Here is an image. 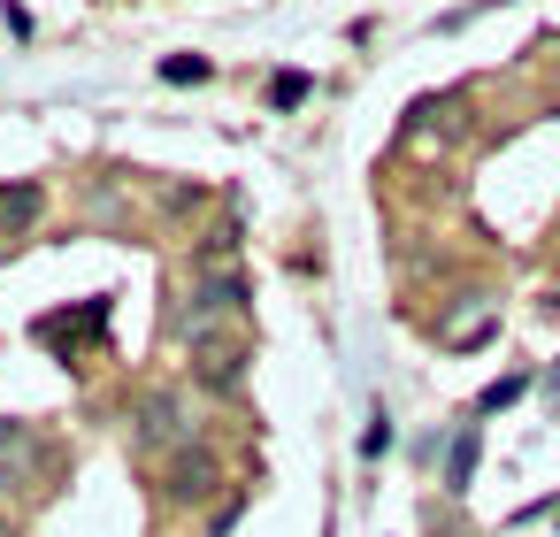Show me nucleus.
<instances>
[{
	"label": "nucleus",
	"mask_w": 560,
	"mask_h": 537,
	"mask_svg": "<svg viewBox=\"0 0 560 537\" xmlns=\"http://www.w3.org/2000/svg\"><path fill=\"white\" fill-rule=\"evenodd\" d=\"M522 392H529V376H499V384H483V399H476V407H483V415H499V407H514Z\"/></svg>",
	"instance_id": "1a4fd4ad"
},
{
	"label": "nucleus",
	"mask_w": 560,
	"mask_h": 537,
	"mask_svg": "<svg viewBox=\"0 0 560 537\" xmlns=\"http://www.w3.org/2000/svg\"><path fill=\"white\" fill-rule=\"evenodd\" d=\"M55 445L39 437V422H0V476L9 483H47Z\"/></svg>",
	"instance_id": "7ed1b4c3"
},
{
	"label": "nucleus",
	"mask_w": 560,
	"mask_h": 537,
	"mask_svg": "<svg viewBox=\"0 0 560 537\" xmlns=\"http://www.w3.org/2000/svg\"><path fill=\"white\" fill-rule=\"evenodd\" d=\"M476 453H483V430H476V422H460V430H453V453H445V491H468Z\"/></svg>",
	"instance_id": "423d86ee"
},
{
	"label": "nucleus",
	"mask_w": 560,
	"mask_h": 537,
	"mask_svg": "<svg viewBox=\"0 0 560 537\" xmlns=\"http://www.w3.org/2000/svg\"><path fill=\"white\" fill-rule=\"evenodd\" d=\"M552 55H560V39H552Z\"/></svg>",
	"instance_id": "4468645a"
},
{
	"label": "nucleus",
	"mask_w": 560,
	"mask_h": 537,
	"mask_svg": "<svg viewBox=\"0 0 560 537\" xmlns=\"http://www.w3.org/2000/svg\"><path fill=\"white\" fill-rule=\"evenodd\" d=\"M162 78H170V85H200V78H208V62H200V55H170V62H162Z\"/></svg>",
	"instance_id": "9d476101"
},
{
	"label": "nucleus",
	"mask_w": 560,
	"mask_h": 537,
	"mask_svg": "<svg viewBox=\"0 0 560 537\" xmlns=\"http://www.w3.org/2000/svg\"><path fill=\"white\" fill-rule=\"evenodd\" d=\"M384 445H392V422H384V407H376V415H369V430H361V453H369V460H376V453H384Z\"/></svg>",
	"instance_id": "f8f14e48"
},
{
	"label": "nucleus",
	"mask_w": 560,
	"mask_h": 537,
	"mask_svg": "<svg viewBox=\"0 0 560 537\" xmlns=\"http://www.w3.org/2000/svg\"><path fill=\"white\" fill-rule=\"evenodd\" d=\"M185 346H192V376L208 392H238L246 384V361H254L246 315H185Z\"/></svg>",
	"instance_id": "f257e3e1"
},
{
	"label": "nucleus",
	"mask_w": 560,
	"mask_h": 537,
	"mask_svg": "<svg viewBox=\"0 0 560 537\" xmlns=\"http://www.w3.org/2000/svg\"><path fill=\"white\" fill-rule=\"evenodd\" d=\"M0 537H9V514H0Z\"/></svg>",
	"instance_id": "ddd939ff"
},
{
	"label": "nucleus",
	"mask_w": 560,
	"mask_h": 537,
	"mask_svg": "<svg viewBox=\"0 0 560 537\" xmlns=\"http://www.w3.org/2000/svg\"><path fill=\"white\" fill-rule=\"evenodd\" d=\"M215 483H223V468H215V453H208V445H177V453H170V468H162V491H170L177 506H208V499H215Z\"/></svg>",
	"instance_id": "f03ea898"
},
{
	"label": "nucleus",
	"mask_w": 560,
	"mask_h": 537,
	"mask_svg": "<svg viewBox=\"0 0 560 537\" xmlns=\"http://www.w3.org/2000/svg\"><path fill=\"white\" fill-rule=\"evenodd\" d=\"M131 445H139V453H170V445H192V437H185V422H177V399H170V392H154V399L139 407V430H131Z\"/></svg>",
	"instance_id": "20e7f679"
},
{
	"label": "nucleus",
	"mask_w": 560,
	"mask_h": 537,
	"mask_svg": "<svg viewBox=\"0 0 560 537\" xmlns=\"http://www.w3.org/2000/svg\"><path fill=\"white\" fill-rule=\"evenodd\" d=\"M39 208H47V192H39V185H0V231H32V223H39Z\"/></svg>",
	"instance_id": "0eeeda50"
},
{
	"label": "nucleus",
	"mask_w": 560,
	"mask_h": 537,
	"mask_svg": "<svg viewBox=\"0 0 560 537\" xmlns=\"http://www.w3.org/2000/svg\"><path fill=\"white\" fill-rule=\"evenodd\" d=\"M269 101H277V108H300V101H307V78H300V70H284V78L269 85Z\"/></svg>",
	"instance_id": "9b49d317"
},
{
	"label": "nucleus",
	"mask_w": 560,
	"mask_h": 537,
	"mask_svg": "<svg viewBox=\"0 0 560 537\" xmlns=\"http://www.w3.org/2000/svg\"><path fill=\"white\" fill-rule=\"evenodd\" d=\"M246 300H254V292H246V277H231V269H223V277H208V284L192 292V315H246Z\"/></svg>",
	"instance_id": "39448f33"
},
{
	"label": "nucleus",
	"mask_w": 560,
	"mask_h": 537,
	"mask_svg": "<svg viewBox=\"0 0 560 537\" xmlns=\"http://www.w3.org/2000/svg\"><path fill=\"white\" fill-rule=\"evenodd\" d=\"M491 323H499V315H491V307H476V315H460V323L445 330V346H483V338H491Z\"/></svg>",
	"instance_id": "6e6552de"
}]
</instances>
